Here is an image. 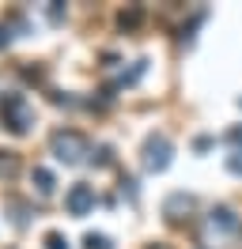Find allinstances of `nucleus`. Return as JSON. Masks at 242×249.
Segmentation results:
<instances>
[{"label": "nucleus", "mask_w": 242, "mask_h": 249, "mask_svg": "<svg viewBox=\"0 0 242 249\" xmlns=\"http://www.w3.org/2000/svg\"><path fill=\"white\" fill-rule=\"evenodd\" d=\"M49 147H53L57 162H64V166H76V162H83V155L91 151L87 140H83V132H76V128H57V132L49 136Z\"/></svg>", "instance_id": "obj_1"}, {"label": "nucleus", "mask_w": 242, "mask_h": 249, "mask_svg": "<svg viewBox=\"0 0 242 249\" xmlns=\"http://www.w3.org/2000/svg\"><path fill=\"white\" fill-rule=\"evenodd\" d=\"M0 117H4V124L12 128L15 136H23V132L30 128V121H34V113H30V106H27V98H23V94H15V91L0 94Z\"/></svg>", "instance_id": "obj_2"}, {"label": "nucleus", "mask_w": 242, "mask_h": 249, "mask_svg": "<svg viewBox=\"0 0 242 249\" xmlns=\"http://www.w3.org/2000/svg\"><path fill=\"white\" fill-rule=\"evenodd\" d=\"M170 155H174V147H170V140L163 132H151L144 140V170L148 174H163L170 166Z\"/></svg>", "instance_id": "obj_3"}, {"label": "nucleus", "mask_w": 242, "mask_h": 249, "mask_svg": "<svg viewBox=\"0 0 242 249\" xmlns=\"http://www.w3.org/2000/svg\"><path fill=\"white\" fill-rule=\"evenodd\" d=\"M64 208H68V215H87L91 208H95V189L83 185V181H76L68 189V196H64Z\"/></svg>", "instance_id": "obj_4"}, {"label": "nucleus", "mask_w": 242, "mask_h": 249, "mask_svg": "<svg viewBox=\"0 0 242 249\" xmlns=\"http://www.w3.org/2000/svg\"><path fill=\"white\" fill-rule=\"evenodd\" d=\"M212 231H223V234H231V231H239V215L231 212V208H212Z\"/></svg>", "instance_id": "obj_5"}, {"label": "nucleus", "mask_w": 242, "mask_h": 249, "mask_svg": "<svg viewBox=\"0 0 242 249\" xmlns=\"http://www.w3.org/2000/svg\"><path fill=\"white\" fill-rule=\"evenodd\" d=\"M30 181L38 189V196H53V174L45 170V166H34V170H30Z\"/></svg>", "instance_id": "obj_6"}, {"label": "nucleus", "mask_w": 242, "mask_h": 249, "mask_svg": "<svg viewBox=\"0 0 242 249\" xmlns=\"http://www.w3.org/2000/svg\"><path fill=\"white\" fill-rule=\"evenodd\" d=\"M189 208H193V196H185V193H174V196L166 200V215L178 219L182 212H189Z\"/></svg>", "instance_id": "obj_7"}, {"label": "nucleus", "mask_w": 242, "mask_h": 249, "mask_svg": "<svg viewBox=\"0 0 242 249\" xmlns=\"http://www.w3.org/2000/svg\"><path fill=\"white\" fill-rule=\"evenodd\" d=\"M83 249H110V238H106V234H95V231H91L87 238H83Z\"/></svg>", "instance_id": "obj_8"}, {"label": "nucleus", "mask_w": 242, "mask_h": 249, "mask_svg": "<svg viewBox=\"0 0 242 249\" xmlns=\"http://www.w3.org/2000/svg\"><path fill=\"white\" fill-rule=\"evenodd\" d=\"M45 249H68V238H64L60 231H49L45 234Z\"/></svg>", "instance_id": "obj_9"}, {"label": "nucleus", "mask_w": 242, "mask_h": 249, "mask_svg": "<svg viewBox=\"0 0 242 249\" xmlns=\"http://www.w3.org/2000/svg\"><path fill=\"white\" fill-rule=\"evenodd\" d=\"M15 170V155L12 151H0V174H12Z\"/></svg>", "instance_id": "obj_10"}, {"label": "nucleus", "mask_w": 242, "mask_h": 249, "mask_svg": "<svg viewBox=\"0 0 242 249\" xmlns=\"http://www.w3.org/2000/svg\"><path fill=\"white\" fill-rule=\"evenodd\" d=\"M140 23V8H133V12H121V27H136Z\"/></svg>", "instance_id": "obj_11"}, {"label": "nucleus", "mask_w": 242, "mask_h": 249, "mask_svg": "<svg viewBox=\"0 0 242 249\" xmlns=\"http://www.w3.org/2000/svg\"><path fill=\"white\" fill-rule=\"evenodd\" d=\"M227 140L235 143V147H239V155H242V124H239V128H231V132H227Z\"/></svg>", "instance_id": "obj_12"}, {"label": "nucleus", "mask_w": 242, "mask_h": 249, "mask_svg": "<svg viewBox=\"0 0 242 249\" xmlns=\"http://www.w3.org/2000/svg\"><path fill=\"white\" fill-rule=\"evenodd\" d=\"M227 170H231V174H242V155H231V159H227Z\"/></svg>", "instance_id": "obj_13"}, {"label": "nucleus", "mask_w": 242, "mask_h": 249, "mask_svg": "<svg viewBox=\"0 0 242 249\" xmlns=\"http://www.w3.org/2000/svg\"><path fill=\"white\" fill-rule=\"evenodd\" d=\"M60 16H64V8H60L57 0H53V4H49V19H60Z\"/></svg>", "instance_id": "obj_14"}]
</instances>
